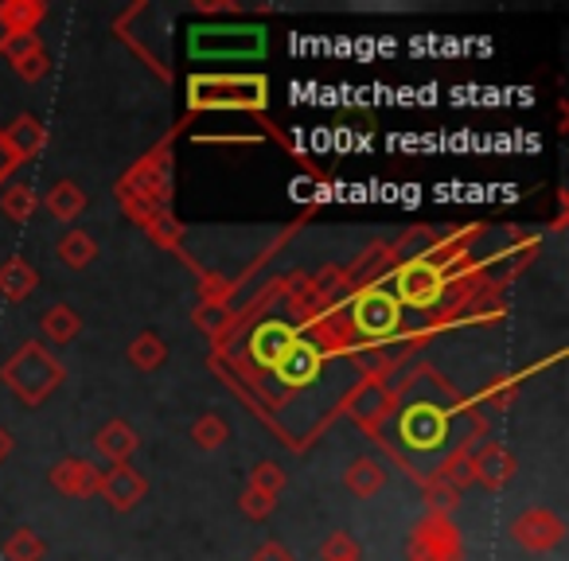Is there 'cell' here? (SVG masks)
Wrapping results in <instances>:
<instances>
[{"label":"cell","mask_w":569,"mask_h":561,"mask_svg":"<svg viewBox=\"0 0 569 561\" xmlns=\"http://www.w3.org/2000/svg\"><path fill=\"white\" fill-rule=\"evenodd\" d=\"M390 437H395V444L410 460H441L460 441L457 405L449 398L410 394L398 405Z\"/></svg>","instance_id":"6da1fadb"},{"label":"cell","mask_w":569,"mask_h":561,"mask_svg":"<svg viewBox=\"0 0 569 561\" xmlns=\"http://www.w3.org/2000/svg\"><path fill=\"white\" fill-rule=\"evenodd\" d=\"M351 335L359 343H390L406 332V309L398 304V297L390 293V285H371L351 301Z\"/></svg>","instance_id":"7a4b0ae2"},{"label":"cell","mask_w":569,"mask_h":561,"mask_svg":"<svg viewBox=\"0 0 569 561\" xmlns=\"http://www.w3.org/2000/svg\"><path fill=\"white\" fill-rule=\"evenodd\" d=\"M390 293L398 297L402 309L437 312L445 304V293H449V273L429 258L402 261V266L395 269V277H390Z\"/></svg>","instance_id":"3957f363"},{"label":"cell","mask_w":569,"mask_h":561,"mask_svg":"<svg viewBox=\"0 0 569 561\" xmlns=\"http://www.w3.org/2000/svg\"><path fill=\"white\" fill-rule=\"evenodd\" d=\"M320 374H325V348H320L317 335L301 332L293 340V348L273 363L269 379H273L281 390H305V387H312Z\"/></svg>","instance_id":"277c9868"},{"label":"cell","mask_w":569,"mask_h":561,"mask_svg":"<svg viewBox=\"0 0 569 561\" xmlns=\"http://www.w3.org/2000/svg\"><path fill=\"white\" fill-rule=\"evenodd\" d=\"M297 335H301V328H297L293 320H284V317L261 320V324H253L250 335H246V359H250L253 371H266L269 374L277 359L293 348Z\"/></svg>","instance_id":"5b68a950"},{"label":"cell","mask_w":569,"mask_h":561,"mask_svg":"<svg viewBox=\"0 0 569 561\" xmlns=\"http://www.w3.org/2000/svg\"><path fill=\"white\" fill-rule=\"evenodd\" d=\"M12 164V157H9V149H4V144H0V172H4V168Z\"/></svg>","instance_id":"8992f818"}]
</instances>
